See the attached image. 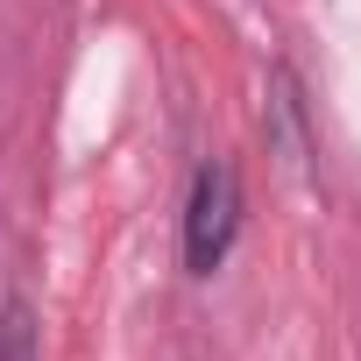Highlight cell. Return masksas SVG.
Listing matches in <instances>:
<instances>
[{"mask_svg":"<svg viewBox=\"0 0 361 361\" xmlns=\"http://www.w3.org/2000/svg\"><path fill=\"white\" fill-rule=\"evenodd\" d=\"M234 234H241V177H234L227 156H213V163H199L192 199H185V269L213 276L227 262Z\"/></svg>","mask_w":361,"mask_h":361,"instance_id":"cell-1","label":"cell"},{"mask_svg":"<svg viewBox=\"0 0 361 361\" xmlns=\"http://www.w3.org/2000/svg\"><path fill=\"white\" fill-rule=\"evenodd\" d=\"M0 361H36V319L22 298L0 305Z\"/></svg>","mask_w":361,"mask_h":361,"instance_id":"cell-3","label":"cell"},{"mask_svg":"<svg viewBox=\"0 0 361 361\" xmlns=\"http://www.w3.org/2000/svg\"><path fill=\"white\" fill-rule=\"evenodd\" d=\"M262 121H269V142L283 149V163L305 170V163H312V135H305V99H298V78H290V71H269V106H262Z\"/></svg>","mask_w":361,"mask_h":361,"instance_id":"cell-2","label":"cell"}]
</instances>
